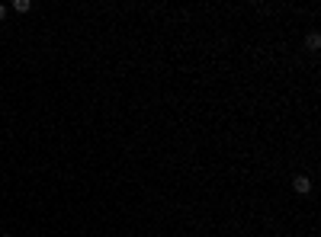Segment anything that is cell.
<instances>
[{"mask_svg":"<svg viewBox=\"0 0 321 237\" xmlns=\"http://www.w3.org/2000/svg\"><path fill=\"white\" fill-rule=\"evenodd\" d=\"M292 189H296L299 196H305V192H312V180H308V176H302V173H299L296 180H292Z\"/></svg>","mask_w":321,"mask_h":237,"instance_id":"obj_1","label":"cell"},{"mask_svg":"<svg viewBox=\"0 0 321 237\" xmlns=\"http://www.w3.org/2000/svg\"><path fill=\"white\" fill-rule=\"evenodd\" d=\"M3 16H7V7H3V3H0V19H3Z\"/></svg>","mask_w":321,"mask_h":237,"instance_id":"obj_4","label":"cell"},{"mask_svg":"<svg viewBox=\"0 0 321 237\" xmlns=\"http://www.w3.org/2000/svg\"><path fill=\"white\" fill-rule=\"evenodd\" d=\"M13 10H16V13H29L32 3H29V0H13Z\"/></svg>","mask_w":321,"mask_h":237,"instance_id":"obj_3","label":"cell"},{"mask_svg":"<svg viewBox=\"0 0 321 237\" xmlns=\"http://www.w3.org/2000/svg\"><path fill=\"white\" fill-rule=\"evenodd\" d=\"M0 237H10V234H0Z\"/></svg>","mask_w":321,"mask_h":237,"instance_id":"obj_5","label":"cell"},{"mask_svg":"<svg viewBox=\"0 0 321 237\" xmlns=\"http://www.w3.org/2000/svg\"><path fill=\"white\" fill-rule=\"evenodd\" d=\"M305 45L312 48V52H318V48H321V36H318V32H312V36L305 38Z\"/></svg>","mask_w":321,"mask_h":237,"instance_id":"obj_2","label":"cell"}]
</instances>
